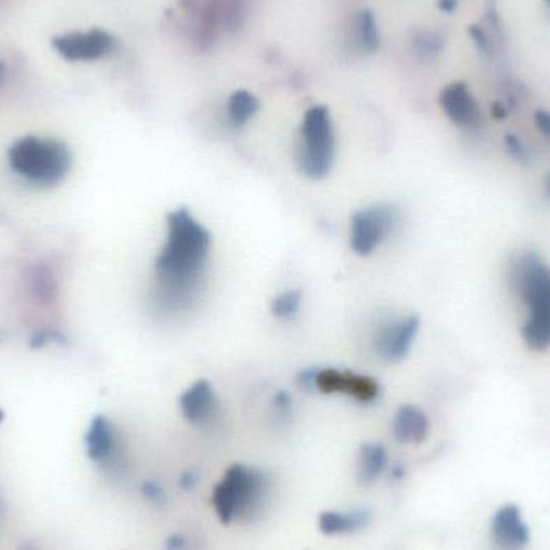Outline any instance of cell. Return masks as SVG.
<instances>
[{
    "label": "cell",
    "instance_id": "cell-1",
    "mask_svg": "<svg viewBox=\"0 0 550 550\" xmlns=\"http://www.w3.org/2000/svg\"><path fill=\"white\" fill-rule=\"evenodd\" d=\"M211 233L189 210L168 216V233L157 263L152 304L158 316L175 319L200 301L210 266Z\"/></svg>",
    "mask_w": 550,
    "mask_h": 550
},
{
    "label": "cell",
    "instance_id": "cell-2",
    "mask_svg": "<svg viewBox=\"0 0 550 550\" xmlns=\"http://www.w3.org/2000/svg\"><path fill=\"white\" fill-rule=\"evenodd\" d=\"M515 291L530 309L521 335L531 349L550 346V269L536 254H523L510 275Z\"/></svg>",
    "mask_w": 550,
    "mask_h": 550
},
{
    "label": "cell",
    "instance_id": "cell-3",
    "mask_svg": "<svg viewBox=\"0 0 550 550\" xmlns=\"http://www.w3.org/2000/svg\"><path fill=\"white\" fill-rule=\"evenodd\" d=\"M266 489V477L259 470L235 463L212 491V505L222 523H232L248 516L263 500Z\"/></svg>",
    "mask_w": 550,
    "mask_h": 550
},
{
    "label": "cell",
    "instance_id": "cell-4",
    "mask_svg": "<svg viewBox=\"0 0 550 550\" xmlns=\"http://www.w3.org/2000/svg\"><path fill=\"white\" fill-rule=\"evenodd\" d=\"M335 161V131L328 110L312 106L304 115L301 143L298 148V166L309 179L327 178Z\"/></svg>",
    "mask_w": 550,
    "mask_h": 550
},
{
    "label": "cell",
    "instance_id": "cell-5",
    "mask_svg": "<svg viewBox=\"0 0 550 550\" xmlns=\"http://www.w3.org/2000/svg\"><path fill=\"white\" fill-rule=\"evenodd\" d=\"M12 168L36 185H53L65 178L69 157L65 148L52 142L23 140L12 150Z\"/></svg>",
    "mask_w": 550,
    "mask_h": 550
},
{
    "label": "cell",
    "instance_id": "cell-6",
    "mask_svg": "<svg viewBox=\"0 0 550 550\" xmlns=\"http://www.w3.org/2000/svg\"><path fill=\"white\" fill-rule=\"evenodd\" d=\"M399 211L391 205H373L351 217V249L359 256L372 254L399 226Z\"/></svg>",
    "mask_w": 550,
    "mask_h": 550
},
{
    "label": "cell",
    "instance_id": "cell-7",
    "mask_svg": "<svg viewBox=\"0 0 550 550\" xmlns=\"http://www.w3.org/2000/svg\"><path fill=\"white\" fill-rule=\"evenodd\" d=\"M419 327L420 320L415 316L383 322L373 336V348L378 357L386 362L403 361L412 348Z\"/></svg>",
    "mask_w": 550,
    "mask_h": 550
},
{
    "label": "cell",
    "instance_id": "cell-8",
    "mask_svg": "<svg viewBox=\"0 0 550 550\" xmlns=\"http://www.w3.org/2000/svg\"><path fill=\"white\" fill-rule=\"evenodd\" d=\"M314 386L325 394H348L361 403H370L380 393V386L372 377L335 370V368L317 370L316 378H314Z\"/></svg>",
    "mask_w": 550,
    "mask_h": 550
},
{
    "label": "cell",
    "instance_id": "cell-9",
    "mask_svg": "<svg viewBox=\"0 0 550 550\" xmlns=\"http://www.w3.org/2000/svg\"><path fill=\"white\" fill-rule=\"evenodd\" d=\"M180 410L190 424H211L219 412V400L211 383L200 380L187 388L180 396Z\"/></svg>",
    "mask_w": 550,
    "mask_h": 550
},
{
    "label": "cell",
    "instance_id": "cell-10",
    "mask_svg": "<svg viewBox=\"0 0 550 550\" xmlns=\"http://www.w3.org/2000/svg\"><path fill=\"white\" fill-rule=\"evenodd\" d=\"M441 106L454 124L461 127H475L482 121L477 100L470 94L465 84L454 82L441 92Z\"/></svg>",
    "mask_w": 550,
    "mask_h": 550
},
{
    "label": "cell",
    "instance_id": "cell-11",
    "mask_svg": "<svg viewBox=\"0 0 550 550\" xmlns=\"http://www.w3.org/2000/svg\"><path fill=\"white\" fill-rule=\"evenodd\" d=\"M493 534L495 542L504 550H518L528 542V528L516 507L507 505L494 516Z\"/></svg>",
    "mask_w": 550,
    "mask_h": 550
},
{
    "label": "cell",
    "instance_id": "cell-12",
    "mask_svg": "<svg viewBox=\"0 0 550 550\" xmlns=\"http://www.w3.org/2000/svg\"><path fill=\"white\" fill-rule=\"evenodd\" d=\"M430 433V420L425 412L415 405L405 404L399 407L393 420V435L399 442L419 444L424 442Z\"/></svg>",
    "mask_w": 550,
    "mask_h": 550
},
{
    "label": "cell",
    "instance_id": "cell-13",
    "mask_svg": "<svg viewBox=\"0 0 550 550\" xmlns=\"http://www.w3.org/2000/svg\"><path fill=\"white\" fill-rule=\"evenodd\" d=\"M368 523H370V514L367 510H328L320 514L319 530L327 536H338V534H349L364 530Z\"/></svg>",
    "mask_w": 550,
    "mask_h": 550
},
{
    "label": "cell",
    "instance_id": "cell-14",
    "mask_svg": "<svg viewBox=\"0 0 550 550\" xmlns=\"http://www.w3.org/2000/svg\"><path fill=\"white\" fill-rule=\"evenodd\" d=\"M388 463V452L380 442H367L359 454V477L362 483L372 484L382 477Z\"/></svg>",
    "mask_w": 550,
    "mask_h": 550
},
{
    "label": "cell",
    "instance_id": "cell-15",
    "mask_svg": "<svg viewBox=\"0 0 550 550\" xmlns=\"http://www.w3.org/2000/svg\"><path fill=\"white\" fill-rule=\"evenodd\" d=\"M259 110V101L248 90H237L229 100L227 113L235 127H242L256 115Z\"/></svg>",
    "mask_w": 550,
    "mask_h": 550
},
{
    "label": "cell",
    "instance_id": "cell-16",
    "mask_svg": "<svg viewBox=\"0 0 550 550\" xmlns=\"http://www.w3.org/2000/svg\"><path fill=\"white\" fill-rule=\"evenodd\" d=\"M301 301H303V295L300 290H287L284 293H280V295H277L274 300H272L270 311L274 314L275 319L288 322V320H293L298 316V312H300V307H301Z\"/></svg>",
    "mask_w": 550,
    "mask_h": 550
},
{
    "label": "cell",
    "instance_id": "cell-17",
    "mask_svg": "<svg viewBox=\"0 0 550 550\" xmlns=\"http://www.w3.org/2000/svg\"><path fill=\"white\" fill-rule=\"evenodd\" d=\"M359 33H361V39L364 42V45L368 47V49H377L378 47V29H377V23H375V18H373V15L370 12H364L361 15V20H359Z\"/></svg>",
    "mask_w": 550,
    "mask_h": 550
},
{
    "label": "cell",
    "instance_id": "cell-18",
    "mask_svg": "<svg viewBox=\"0 0 550 550\" xmlns=\"http://www.w3.org/2000/svg\"><path fill=\"white\" fill-rule=\"evenodd\" d=\"M274 407L275 412L282 415V417H287L291 412V396L285 391H279L274 396Z\"/></svg>",
    "mask_w": 550,
    "mask_h": 550
},
{
    "label": "cell",
    "instance_id": "cell-19",
    "mask_svg": "<svg viewBox=\"0 0 550 550\" xmlns=\"http://www.w3.org/2000/svg\"><path fill=\"white\" fill-rule=\"evenodd\" d=\"M536 126L544 136L550 140V113L547 111H537L536 113Z\"/></svg>",
    "mask_w": 550,
    "mask_h": 550
},
{
    "label": "cell",
    "instance_id": "cell-20",
    "mask_svg": "<svg viewBox=\"0 0 550 550\" xmlns=\"http://www.w3.org/2000/svg\"><path fill=\"white\" fill-rule=\"evenodd\" d=\"M507 143H509V148L512 150V153L515 154V157L521 158L523 154H525V148H523V145H521L520 140H518L516 137L509 136V137H507Z\"/></svg>",
    "mask_w": 550,
    "mask_h": 550
},
{
    "label": "cell",
    "instance_id": "cell-21",
    "mask_svg": "<svg viewBox=\"0 0 550 550\" xmlns=\"http://www.w3.org/2000/svg\"><path fill=\"white\" fill-rule=\"evenodd\" d=\"M185 547V539L184 537H175L171 536L168 541V549L169 550H184Z\"/></svg>",
    "mask_w": 550,
    "mask_h": 550
},
{
    "label": "cell",
    "instance_id": "cell-22",
    "mask_svg": "<svg viewBox=\"0 0 550 550\" xmlns=\"http://www.w3.org/2000/svg\"><path fill=\"white\" fill-rule=\"evenodd\" d=\"M457 0H440V7L446 12H451V10L456 8Z\"/></svg>",
    "mask_w": 550,
    "mask_h": 550
},
{
    "label": "cell",
    "instance_id": "cell-23",
    "mask_svg": "<svg viewBox=\"0 0 550 550\" xmlns=\"http://www.w3.org/2000/svg\"><path fill=\"white\" fill-rule=\"evenodd\" d=\"M546 191H547V195L550 196V174L547 175V180H546Z\"/></svg>",
    "mask_w": 550,
    "mask_h": 550
},
{
    "label": "cell",
    "instance_id": "cell-24",
    "mask_svg": "<svg viewBox=\"0 0 550 550\" xmlns=\"http://www.w3.org/2000/svg\"><path fill=\"white\" fill-rule=\"evenodd\" d=\"M547 2H549V3H550V0H547Z\"/></svg>",
    "mask_w": 550,
    "mask_h": 550
}]
</instances>
